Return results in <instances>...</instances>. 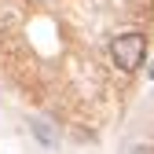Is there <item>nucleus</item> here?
<instances>
[{
    "label": "nucleus",
    "mask_w": 154,
    "mask_h": 154,
    "mask_svg": "<svg viewBox=\"0 0 154 154\" xmlns=\"http://www.w3.org/2000/svg\"><path fill=\"white\" fill-rule=\"evenodd\" d=\"M110 59H114V66H118V70L136 73V70L143 66V59H147V37L136 33V29L118 33V37L110 41Z\"/></svg>",
    "instance_id": "f257e3e1"
},
{
    "label": "nucleus",
    "mask_w": 154,
    "mask_h": 154,
    "mask_svg": "<svg viewBox=\"0 0 154 154\" xmlns=\"http://www.w3.org/2000/svg\"><path fill=\"white\" fill-rule=\"evenodd\" d=\"M33 136L41 140L44 147H55V132H51V128H48V121H41V118L33 121Z\"/></svg>",
    "instance_id": "f03ea898"
},
{
    "label": "nucleus",
    "mask_w": 154,
    "mask_h": 154,
    "mask_svg": "<svg viewBox=\"0 0 154 154\" xmlns=\"http://www.w3.org/2000/svg\"><path fill=\"white\" fill-rule=\"evenodd\" d=\"M147 77H150V81H154V63H147Z\"/></svg>",
    "instance_id": "7ed1b4c3"
},
{
    "label": "nucleus",
    "mask_w": 154,
    "mask_h": 154,
    "mask_svg": "<svg viewBox=\"0 0 154 154\" xmlns=\"http://www.w3.org/2000/svg\"><path fill=\"white\" fill-rule=\"evenodd\" d=\"M132 154H150V147H136V150H132Z\"/></svg>",
    "instance_id": "20e7f679"
}]
</instances>
